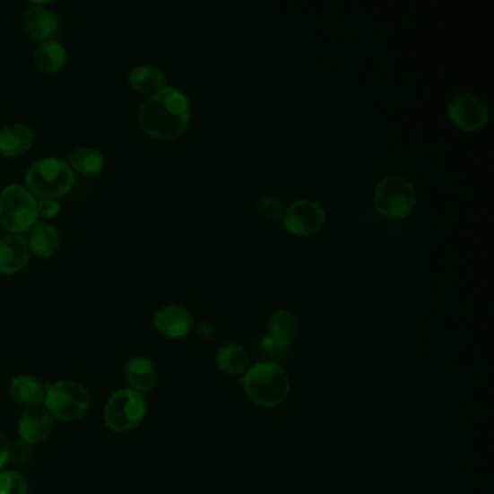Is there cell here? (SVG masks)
<instances>
[{
  "label": "cell",
  "mask_w": 494,
  "mask_h": 494,
  "mask_svg": "<svg viewBox=\"0 0 494 494\" xmlns=\"http://www.w3.org/2000/svg\"><path fill=\"white\" fill-rule=\"evenodd\" d=\"M189 122V99L171 86L148 99L138 112L140 128L157 140H176L185 134Z\"/></svg>",
  "instance_id": "obj_1"
},
{
  "label": "cell",
  "mask_w": 494,
  "mask_h": 494,
  "mask_svg": "<svg viewBox=\"0 0 494 494\" xmlns=\"http://www.w3.org/2000/svg\"><path fill=\"white\" fill-rule=\"evenodd\" d=\"M247 397L263 408H276L290 392L286 371L272 361L258 362L247 370L242 378Z\"/></svg>",
  "instance_id": "obj_2"
},
{
  "label": "cell",
  "mask_w": 494,
  "mask_h": 494,
  "mask_svg": "<svg viewBox=\"0 0 494 494\" xmlns=\"http://www.w3.org/2000/svg\"><path fill=\"white\" fill-rule=\"evenodd\" d=\"M25 185L39 199L57 200L73 189L74 171L65 160L41 159L28 169Z\"/></svg>",
  "instance_id": "obj_3"
},
{
  "label": "cell",
  "mask_w": 494,
  "mask_h": 494,
  "mask_svg": "<svg viewBox=\"0 0 494 494\" xmlns=\"http://www.w3.org/2000/svg\"><path fill=\"white\" fill-rule=\"evenodd\" d=\"M39 222V202L27 186L9 185L0 192V227L9 234L30 232Z\"/></svg>",
  "instance_id": "obj_4"
},
{
  "label": "cell",
  "mask_w": 494,
  "mask_h": 494,
  "mask_svg": "<svg viewBox=\"0 0 494 494\" xmlns=\"http://www.w3.org/2000/svg\"><path fill=\"white\" fill-rule=\"evenodd\" d=\"M44 404L53 419L61 422H74L86 415L91 394L76 381H54L46 385Z\"/></svg>",
  "instance_id": "obj_5"
},
{
  "label": "cell",
  "mask_w": 494,
  "mask_h": 494,
  "mask_svg": "<svg viewBox=\"0 0 494 494\" xmlns=\"http://www.w3.org/2000/svg\"><path fill=\"white\" fill-rule=\"evenodd\" d=\"M374 204L385 218L393 221L406 218L416 206L415 187L408 178L389 174L376 187Z\"/></svg>",
  "instance_id": "obj_6"
},
{
  "label": "cell",
  "mask_w": 494,
  "mask_h": 494,
  "mask_svg": "<svg viewBox=\"0 0 494 494\" xmlns=\"http://www.w3.org/2000/svg\"><path fill=\"white\" fill-rule=\"evenodd\" d=\"M147 413V404L141 393L133 389L119 390L106 402L103 419L114 432H128L140 427Z\"/></svg>",
  "instance_id": "obj_7"
},
{
  "label": "cell",
  "mask_w": 494,
  "mask_h": 494,
  "mask_svg": "<svg viewBox=\"0 0 494 494\" xmlns=\"http://www.w3.org/2000/svg\"><path fill=\"white\" fill-rule=\"evenodd\" d=\"M449 121L454 126L465 131V133H475L483 129L489 121V110L479 98L470 93H460L454 96L446 106Z\"/></svg>",
  "instance_id": "obj_8"
},
{
  "label": "cell",
  "mask_w": 494,
  "mask_h": 494,
  "mask_svg": "<svg viewBox=\"0 0 494 494\" xmlns=\"http://www.w3.org/2000/svg\"><path fill=\"white\" fill-rule=\"evenodd\" d=\"M325 218L321 204L312 200H298L284 212L283 225L289 234L310 237L322 230Z\"/></svg>",
  "instance_id": "obj_9"
},
{
  "label": "cell",
  "mask_w": 494,
  "mask_h": 494,
  "mask_svg": "<svg viewBox=\"0 0 494 494\" xmlns=\"http://www.w3.org/2000/svg\"><path fill=\"white\" fill-rule=\"evenodd\" d=\"M23 27L34 41H53L60 30V22L51 9L46 8V4H35L23 15Z\"/></svg>",
  "instance_id": "obj_10"
},
{
  "label": "cell",
  "mask_w": 494,
  "mask_h": 494,
  "mask_svg": "<svg viewBox=\"0 0 494 494\" xmlns=\"http://www.w3.org/2000/svg\"><path fill=\"white\" fill-rule=\"evenodd\" d=\"M152 325L160 335L170 340H181L192 329V315L181 306H166L154 315Z\"/></svg>",
  "instance_id": "obj_11"
},
{
  "label": "cell",
  "mask_w": 494,
  "mask_h": 494,
  "mask_svg": "<svg viewBox=\"0 0 494 494\" xmlns=\"http://www.w3.org/2000/svg\"><path fill=\"white\" fill-rule=\"evenodd\" d=\"M30 251L27 238L8 234L0 238V273L12 276L21 272L30 261Z\"/></svg>",
  "instance_id": "obj_12"
},
{
  "label": "cell",
  "mask_w": 494,
  "mask_h": 494,
  "mask_svg": "<svg viewBox=\"0 0 494 494\" xmlns=\"http://www.w3.org/2000/svg\"><path fill=\"white\" fill-rule=\"evenodd\" d=\"M53 425V416L49 415L46 408H28L18 422L21 441L27 442L30 446L41 444L51 434Z\"/></svg>",
  "instance_id": "obj_13"
},
{
  "label": "cell",
  "mask_w": 494,
  "mask_h": 494,
  "mask_svg": "<svg viewBox=\"0 0 494 494\" xmlns=\"http://www.w3.org/2000/svg\"><path fill=\"white\" fill-rule=\"evenodd\" d=\"M34 143V133L22 122H12L0 129V155L16 159L30 152Z\"/></svg>",
  "instance_id": "obj_14"
},
{
  "label": "cell",
  "mask_w": 494,
  "mask_h": 494,
  "mask_svg": "<svg viewBox=\"0 0 494 494\" xmlns=\"http://www.w3.org/2000/svg\"><path fill=\"white\" fill-rule=\"evenodd\" d=\"M9 394L12 400L28 408H37L44 403L46 386L39 378L30 374H20L9 383Z\"/></svg>",
  "instance_id": "obj_15"
},
{
  "label": "cell",
  "mask_w": 494,
  "mask_h": 494,
  "mask_svg": "<svg viewBox=\"0 0 494 494\" xmlns=\"http://www.w3.org/2000/svg\"><path fill=\"white\" fill-rule=\"evenodd\" d=\"M27 241L30 253L47 260L57 253L58 247H60V235L53 225L47 222H37L34 227L30 228Z\"/></svg>",
  "instance_id": "obj_16"
},
{
  "label": "cell",
  "mask_w": 494,
  "mask_h": 494,
  "mask_svg": "<svg viewBox=\"0 0 494 494\" xmlns=\"http://www.w3.org/2000/svg\"><path fill=\"white\" fill-rule=\"evenodd\" d=\"M125 378L135 392L147 393L154 389L157 371L154 364L143 357L129 360L125 366Z\"/></svg>",
  "instance_id": "obj_17"
},
{
  "label": "cell",
  "mask_w": 494,
  "mask_h": 494,
  "mask_svg": "<svg viewBox=\"0 0 494 494\" xmlns=\"http://www.w3.org/2000/svg\"><path fill=\"white\" fill-rule=\"evenodd\" d=\"M129 86L141 95H157L167 86V79L160 68L152 65H138L129 73Z\"/></svg>",
  "instance_id": "obj_18"
},
{
  "label": "cell",
  "mask_w": 494,
  "mask_h": 494,
  "mask_svg": "<svg viewBox=\"0 0 494 494\" xmlns=\"http://www.w3.org/2000/svg\"><path fill=\"white\" fill-rule=\"evenodd\" d=\"M216 364L223 374L234 377L239 374L247 373L249 366V355L246 348L238 343H225L219 348L216 354Z\"/></svg>",
  "instance_id": "obj_19"
},
{
  "label": "cell",
  "mask_w": 494,
  "mask_h": 494,
  "mask_svg": "<svg viewBox=\"0 0 494 494\" xmlns=\"http://www.w3.org/2000/svg\"><path fill=\"white\" fill-rule=\"evenodd\" d=\"M298 321L287 310H277L268 322V338H272L279 347H290L298 336Z\"/></svg>",
  "instance_id": "obj_20"
},
{
  "label": "cell",
  "mask_w": 494,
  "mask_h": 494,
  "mask_svg": "<svg viewBox=\"0 0 494 494\" xmlns=\"http://www.w3.org/2000/svg\"><path fill=\"white\" fill-rule=\"evenodd\" d=\"M34 63L39 72L53 73L60 72L67 63V51L61 42L47 41L42 42L34 54Z\"/></svg>",
  "instance_id": "obj_21"
},
{
  "label": "cell",
  "mask_w": 494,
  "mask_h": 494,
  "mask_svg": "<svg viewBox=\"0 0 494 494\" xmlns=\"http://www.w3.org/2000/svg\"><path fill=\"white\" fill-rule=\"evenodd\" d=\"M67 162L74 173L91 178V176H96L103 170L105 157H103L102 152L95 150V148L80 147L72 152Z\"/></svg>",
  "instance_id": "obj_22"
},
{
  "label": "cell",
  "mask_w": 494,
  "mask_h": 494,
  "mask_svg": "<svg viewBox=\"0 0 494 494\" xmlns=\"http://www.w3.org/2000/svg\"><path fill=\"white\" fill-rule=\"evenodd\" d=\"M0 494H28L27 480L20 472H0Z\"/></svg>",
  "instance_id": "obj_23"
},
{
  "label": "cell",
  "mask_w": 494,
  "mask_h": 494,
  "mask_svg": "<svg viewBox=\"0 0 494 494\" xmlns=\"http://www.w3.org/2000/svg\"><path fill=\"white\" fill-rule=\"evenodd\" d=\"M257 209L261 215L272 219V221L283 219L284 212H286L283 202L273 196L260 197L257 202Z\"/></svg>",
  "instance_id": "obj_24"
},
{
  "label": "cell",
  "mask_w": 494,
  "mask_h": 494,
  "mask_svg": "<svg viewBox=\"0 0 494 494\" xmlns=\"http://www.w3.org/2000/svg\"><path fill=\"white\" fill-rule=\"evenodd\" d=\"M30 456H32V446L27 444V442L20 441L16 442L13 448H11L9 460L13 461V464L23 467V465H27L30 463Z\"/></svg>",
  "instance_id": "obj_25"
},
{
  "label": "cell",
  "mask_w": 494,
  "mask_h": 494,
  "mask_svg": "<svg viewBox=\"0 0 494 494\" xmlns=\"http://www.w3.org/2000/svg\"><path fill=\"white\" fill-rule=\"evenodd\" d=\"M61 206L58 200L39 199V218L53 219L60 213Z\"/></svg>",
  "instance_id": "obj_26"
},
{
  "label": "cell",
  "mask_w": 494,
  "mask_h": 494,
  "mask_svg": "<svg viewBox=\"0 0 494 494\" xmlns=\"http://www.w3.org/2000/svg\"><path fill=\"white\" fill-rule=\"evenodd\" d=\"M11 456V446H9L8 438L0 432V470L6 465Z\"/></svg>",
  "instance_id": "obj_27"
},
{
  "label": "cell",
  "mask_w": 494,
  "mask_h": 494,
  "mask_svg": "<svg viewBox=\"0 0 494 494\" xmlns=\"http://www.w3.org/2000/svg\"><path fill=\"white\" fill-rule=\"evenodd\" d=\"M197 334L204 340H212L215 336V328L211 324L202 322V324L197 325Z\"/></svg>",
  "instance_id": "obj_28"
}]
</instances>
